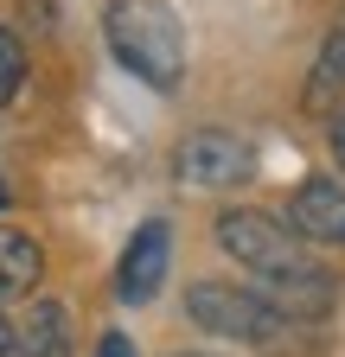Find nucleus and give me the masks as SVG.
Returning <instances> with one entry per match:
<instances>
[{
  "instance_id": "nucleus-1",
  "label": "nucleus",
  "mask_w": 345,
  "mask_h": 357,
  "mask_svg": "<svg viewBox=\"0 0 345 357\" xmlns=\"http://www.w3.org/2000/svg\"><path fill=\"white\" fill-rule=\"evenodd\" d=\"M103 38L128 77H141L147 89H172L186 77V26L166 0H109Z\"/></svg>"
},
{
  "instance_id": "nucleus-2",
  "label": "nucleus",
  "mask_w": 345,
  "mask_h": 357,
  "mask_svg": "<svg viewBox=\"0 0 345 357\" xmlns=\"http://www.w3.org/2000/svg\"><path fill=\"white\" fill-rule=\"evenodd\" d=\"M186 319L198 332H218V338H237V344H275L288 332L281 312L256 287H237V281H192L186 287Z\"/></svg>"
},
{
  "instance_id": "nucleus-3",
  "label": "nucleus",
  "mask_w": 345,
  "mask_h": 357,
  "mask_svg": "<svg viewBox=\"0 0 345 357\" xmlns=\"http://www.w3.org/2000/svg\"><path fill=\"white\" fill-rule=\"evenodd\" d=\"M218 243H224V255H237L256 275H281V268L307 261V243L269 211H224L218 217Z\"/></svg>"
},
{
  "instance_id": "nucleus-4",
  "label": "nucleus",
  "mask_w": 345,
  "mask_h": 357,
  "mask_svg": "<svg viewBox=\"0 0 345 357\" xmlns=\"http://www.w3.org/2000/svg\"><path fill=\"white\" fill-rule=\"evenodd\" d=\"M249 166H256V153L237 141V134H224V128H198V134L179 141V153H172V172H179L186 185H205V192L249 178Z\"/></svg>"
},
{
  "instance_id": "nucleus-5",
  "label": "nucleus",
  "mask_w": 345,
  "mask_h": 357,
  "mask_svg": "<svg viewBox=\"0 0 345 357\" xmlns=\"http://www.w3.org/2000/svg\"><path fill=\"white\" fill-rule=\"evenodd\" d=\"M256 294H263L281 319L294 326V319H326L332 300H339V281L326 275L320 261H294V268H281V275H263Z\"/></svg>"
},
{
  "instance_id": "nucleus-6",
  "label": "nucleus",
  "mask_w": 345,
  "mask_h": 357,
  "mask_svg": "<svg viewBox=\"0 0 345 357\" xmlns=\"http://www.w3.org/2000/svg\"><path fill=\"white\" fill-rule=\"evenodd\" d=\"M166 268H172V230H166L160 217H147L141 230H135V243H128L122 268H115V294L128 306H147L160 294V281H166Z\"/></svg>"
},
{
  "instance_id": "nucleus-7",
  "label": "nucleus",
  "mask_w": 345,
  "mask_h": 357,
  "mask_svg": "<svg viewBox=\"0 0 345 357\" xmlns=\"http://www.w3.org/2000/svg\"><path fill=\"white\" fill-rule=\"evenodd\" d=\"M288 230L300 243H345V185L339 178H307L288 198Z\"/></svg>"
},
{
  "instance_id": "nucleus-8",
  "label": "nucleus",
  "mask_w": 345,
  "mask_h": 357,
  "mask_svg": "<svg viewBox=\"0 0 345 357\" xmlns=\"http://www.w3.org/2000/svg\"><path fill=\"white\" fill-rule=\"evenodd\" d=\"M7 357H71V312L58 300H38L26 319L13 326Z\"/></svg>"
},
{
  "instance_id": "nucleus-9",
  "label": "nucleus",
  "mask_w": 345,
  "mask_h": 357,
  "mask_svg": "<svg viewBox=\"0 0 345 357\" xmlns=\"http://www.w3.org/2000/svg\"><path fill=\"white\" fill-rule=\"evenodd\" d=\"M38 275H45V255H38V243H32L26 230H7V223H0V306L20 300V294H32Z\"/></svg>"
},
{
  "instance_id": "nucleus-10",
  "label": "nucleus",
  "mask_w": 345,
  "mask_h": 357,
  "mask_svg": "<svg viewBox=\"0 0 345 357\" xmlns=\"http://www.w3.org/2000/svg\"><path fill=\"white\" fill-rule=\"evenodd\" d=\"M20 83H26V52H20V38L0 26V102H13Z\"/></svg>"
},
{
  "instance_id": "nucleus-11",
  "label": "nucleus",
  "mask_w": 345,
  "mask_h": 357,
  "mask_svg": "<svg viewBox=\"0 0 345 357\" xmlns=\"http://www.w3.org/2000/svg\"><path fill=\"white\" fill-rule=\"evenodd\" d=\"M96 357H141V351H135V338H128V332H103Z\"/></svg>"
},
{
  "instance_id": "nucleus-12",
  "label": "nucleus",
  "mask_w": 345,
  "mask_h": 357,
  "mask_svg": "<svg viewBox=\"0 0 345 357\" xmlns=\"http://www.w3.org/2000/svg\"><path fill=\"white\" fill-rule=\"evenodd\" d=\"M326 141H332V160H339V172H345V109L332 115V128H326Z\"/></svg>"
},
{
  "instance_id": "nucleus-13",
  "label": "nucleus",
  "mask_w": 345,
  "mask_h": 357,
  "mask_svg": "<svg viewBox=\"0 0 345 357\" xmlns=\"http://www.w3.org/2000/svg\"><path fill=\"white\" fill-rule=\"evenodd\" d=\"M7 344H13V326H7V319H0V357H7Z\"/></svg>"
},
{
  "instance_id": "nucleus-14",
  "label": "nucleus",
  "mask_w": 345,
  "mask_h": 357,
  "mask_svg": "<svg viewBox=\"0 0 345 357\" xmlns=\"http://www.w3.org/2000/svg\"><path fill=\"white\" fill-rule=\"evenodd\" d=\"M0 204H7V185H0Z\"/></svg>"
},
{
  "instance_id": "nucleus-15",
  "label": "nucleus",
  "mask_w": 345,
  "mask_h": 357,
  "mask_svg": "<svg viewBox=\"0 0 345 357\" xmlns=\"http://www.w3.org/2000/svg\"><path fill=\"white\" fill-rule=\"evenodd\" d=\"M179 357H198V351H179Z\"/></svg>"
}]
</instances>
